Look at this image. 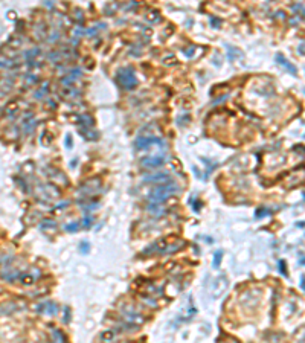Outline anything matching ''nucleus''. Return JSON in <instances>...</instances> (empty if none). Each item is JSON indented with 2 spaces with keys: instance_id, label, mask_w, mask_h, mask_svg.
Wrapping results in <instances>:
<instances>
[{
  "instance_id": "nucleus-20",
  "label": "nucleus",
  "mask_w": 305,
  "mask_h": 343,
  "mask_svg": "<svg viewBox=\"0 0 305 343\" xmlns=\"http://www.w3.org/2000/svg\"><path fill=\"white\" fill-rule=\"evenodd\" d=\"M64 313H66V317H64V322H69V308H64Z\"/></svg>"
},
{
  "instance_id": "nucleus-17",
  "label": "nucleus",
  "mask_w": 305,
  "mask_h": 343,
  "mask_svg": "<svg viewBox=\"0 0 305 343\" xmlns=\"http://www.w3.org/2000/svg\"><path fill=\"white\" fill-rule=\"evenodd\" d=\"M92 223H93V218H90V216H87V218H84V221H83L84 227H90V226H92Z\"/></svg>"
},
{
  "instance_id": "nucleus-1",
  "label": "nucleus",
  "mask_w": 305,
  "mask_h": 343,
  "mask_svg": "<svg viewBox=\"0 0 305 343\" xmlns=\"http://www.w3.org/2000/svg\"><path fill=\"white\" fill-rule=\"evenodd\" d=\"M178 192H180V186L175 181H173V180H168V183H162V185L156 186L150 192L148 200L151 203H162V201L171 198L173 195L178 194Z\"/></svg>"
},
{
  "instance_id": "nucleus-7",
  "label": "nucleus",
  "mask_w": 305,
  "mask_h": 343,
  "mask_svg": "<svg viewBox=\"0 0 305 343\" xmlns=\"http://www.w3.org/2000/svg\"><path fill=\"white\" fill-rule=\"evenodd\" d=\"M276 63H278V64H281L284 69H287V70H288L291 75H298V69H296V67H295L291 63H288V61L284 58V55H282V53H278V55H276Z\"/></svg>"
},
{
  "instance_id": "nucleus-5",
  "label": "nucleus",
  "mask_w": 305,
  "mask_h": 343,
  "mask_svg": "<svg viewBox=\"0 0 305 343\" xmlns=\"http://www.w3.org/2000/svg\"><path fill=\"white\" fill-rule=\"evenodd\" d=\"M163 140L159 139V137H154V136H140L137 137V140L134 142V146L137 150H145V148H150L151 145L154 143H162Z\"/></svg>"
},
{
  "instance_id": "nucleus-12",
  "label": "nucleus",
  "mask_w": 305,
  "mask_h": 343,
  "mask_svg": "<svg viewBox=\"0 0 305 343\" xmlns=\"http://www.w3.org/2000/svg\"><path fill=\"white\" fill-rule=\"evenodd\" d=\"M52 337H53V340H57V342H64V340H66V337H64L58 329H53V331H52Z\"/></svg>"
},
{
  "instance_id": "nucleus-10",
  "label": "nucleus",
  "mask_w": 305,
  "mask_h": 343,
  "mask_svg": "<svg viewBox=\"0 0 305 343\" xmlns=\"http://www.w3.org/2000/svg\"><path fill=\"white\" fill-rule=\"evenodd\" d=\"M221 259H223V250H217V252H215V255H214V261H212L214 268H218V267H220Z\"/></svg>"
},
{
  "instance_id": "nucleus-16",
  "label": "nucleus",
  "mask_w": 305,
  "mask_h": 343,
  "mask_svg": "<svg viewBox=\"0 0 305 343\" xmlns=\"http://www.w3.org/2000/svg\"><path fill=\"white\" fill-rule=\"evenodd\" d=\"M88 247H90V246H88V243H87V241H84V243L81 244V249H80V250H81L83 253H87V252H88Z\"/></svg>"
},
{
  "instance_id": "nucleus-6",
  "label": "nucleus",
  "mask_w": 305,
  "mask_h": 343,
  "mask_svg": "<svg viewBox=\"0 0 305 343\" xmlns=\"http://www.w3.org/2000/svg\"><path fill=\"white\" fill-rule=\"evenodd\" d=\"M168 181L171 180V175L168 172H154V174H150V175H143L142 177V181L143 183H163V181Z\"/></svg>"
},
{
  "instance_id": "nucleus-14",
  "label": "nucleus",
  "mask_w": 305,
  "mask_h": 343,
  "mask_svg": "<svg viewBox=\"0 0 305 343\" xmlns=\"http://www.w3.org/2000/svg\"><path fill=\"white\" fill-rule=\"evenodd\" d=\"M22 282H23L25 285H29V284L34 282V278H32V276H22Z\"/></svg>"
},
{
  "instance_id": "nucleus-9",
  "label": "nucleus",
  "mask_w": 305,
  "mask_h": 343,
  "mask_svg": "<svg viewBox=\"0 0 305 343\" xmlns=\"http://www.w3.org/2000/svg\"><path fill=\"white\" fill-rule=\"evenodd\" d=\"M148 211L151 212V214H154V215H162L163 212H165V209H162V206H157V203H153V205H150L148 206Z\"/></svg>"
},
{
  "instance_id": "nucleus-15",
  "label": "nucleus",
  "mask_w": 305,
  "mask_h": 343,
  "mask_svg": "<svg viewBox=\"0 0 305 343\" xmlns=\"http://www.w3.org/2000/svg\"><path fill=\"white\" fill-rule=\"evenodd\" d=\"M279 271H281L284 276H287V270H285V262H284V261H279Z\"/></svg>"
},
{
  "instance_id": "nucleus-21",
  "label": "nucleus",
  "mask_w": 305,
  "mask_h": 343,
  "mask_svg": "<svg viewBox=\"0 0 305 343\" xmlns=\"http://www.w3.org/2000/svg\"><path fill=\"white\" fill-rule=\"evenodd\" d=\"M301 288H302V291L305 290V285H304V276L301 278Z\"/></svg>"
},
{
  "instance_id": "nucleus-19",
  "label": "nucleus",
  "mask_w": 305,
  "mask_h": 343,
  "mask_svg": "<svg viewBox=\"0 0 305 343\" xmlns=\"http://www.w3.org/2000/svg\"><path fill=\"white\" fill-rule=\"evenodd\" d=\"M66 143L69 145L67 148H72V137H70V136H67V139H66Z\"/></svg>"
},
{
  "instance_id": "nucleus-18",
  "label": "nucleus",
  "mask_w": 305,
  "mask_h": 343,
  "mask_svg": "<svg viewBox=\"0 0 305 343\" xmlns=\"http://www.w3.org/2000/svg\"><path fill=\"white\" fill-rule=\"evenodd\" d=\"M270 214V212H268V211H267V209H258V211H256V216H264V215H268Z\"/></svg>"
},
{
  "instance_id": "nucleus-4",
  "label": "nucleus",
  "mask_w": 305,
  "mask_h": 343,
  "mask_svg": "<svg viewBox=\"0 0 305 343\" xmlns=\"http://www.w3.org/2000/svg\"><path fill=\"white\" fill-rule=\"evenodd\" d=\"M165 162H166V157L165 156H151V157H143L140 160V165L143 168L151 170V168H159V166L165 165Z\"/></svg>"
},
{
  "instance_id": "nucleus-13",
  "label": "nucleus",
  "mask_w": 305,
  "mask_h": 343,
  "mask_svg": "<svg viewBox=\"0 0 305 343\" xmlns=\"http://www.w3.org/2000/svg\"><path fill=\"white\" fill-rule=\"evenodd\" d=\"M113 337H115V333L113 331H105V333L101 334V339L104 342H110V340H113Z\"/></svg>"
},
{
  "instance_id": "nucleus-2",
  "label": "nucleus",
  "mask_w": 305,
  "mask_h": 343,
  "mask_svg": "<svg viewBox=\"0 0 305 343\" xmlns=\"http://www.w3.org/2000/svg\"><path fill=\"white\" fill-rule=\"evenodd\" d=\"M116 81L118 84L125 88V90H134L137 87V78H136V73L133 69L128 67H124V69H119L118 73H116Z\"/></svg>"
},
{
  "instance_id": "nucleus-8",
  "label": "nucleus",
  "mask_w": 305,
  "mask_h": 343,
  "mask_svg": "<svg viewBox=\"0 0 305 343\" xmlns=\"http://www.w3.org/2000/svg\"><path fill=\"white\" fill-rule=\"evenodd\" d=\"M41 305L43 306H38V311L40 313H46V314H50V316H53V314L58 313V306L53 302H47V303H41Z\"/></svg>"
},
{
  "instance_id": "nucleus-11",
  "label": "nucleus",
  "mask_w": 305,
  "mask_h": 343,
  "mask_svg": "<svg viewBox=\"0 0 305 343\" xmlns=\"http://www.w3.org/2000/svg\"><path fill=\"white\" fill-rule=\"evenodd\" d=\"M67 232H76L78 229H80V223H69V224H66V227H64Z\"/></svg>"
},
{
  "instance_id": "nucleus-3",
  "label": "nucleus",
  "mask_w": 305,
  "mask_h": 343,
  "mask_svg": "<svg viewBox=\"0 0 305 343\" xmlns=\"http://www.w3.org/2000/svg\"><path fill=\"white\" fill-rule=\"evenodd\" d=\"M227 278L226 276H220L217 278L212 284H211V290H209V293H211V296L215 299L218 296H221L223 293H224V290L227 288Z\"/></svg>"
}]
</instances>
